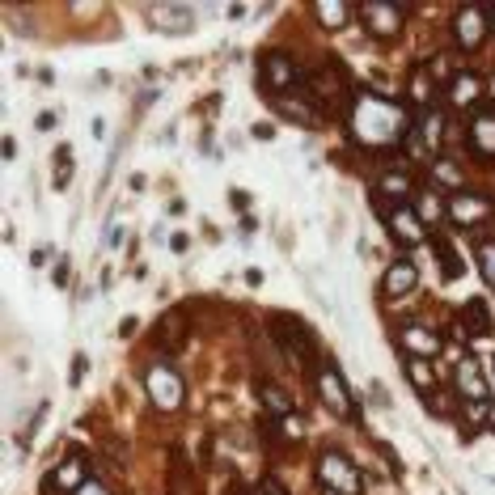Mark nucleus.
I'll return each mask as SVG.
<instances>
[{
	"instance_id": "obj_1",
	"label": "nucleus",
	"mask_w": 495,
	"mask_h": 495,
	"mask_svg": "<svg viewBox=\"0 0 495 495\" xmlns=\"http://www.w3.org/2000/svg\"><path fill=\"white\" fill-rule=\"evenodd\" d=\"M347 127H351L356 144L381 153L402 144V136L411 132V111L398 106L394 98H385V94L360 89V94H351V106H347Z\"/></svg>"
},
{
	"instance_id": "obj_2",
	"label": "nucleus",
	"mask_w": 495,
	"mask_h": 495,
	"mask_svg": "<svg viewBox=\"0 0 495 495\" xmlns=\"http://www.w3.org/2000/svg\"><path fill=\"white\" fill-rule=\"evenodd\" d=\"M318 479H322V487L334 495H360V470L347 461V453H339V449H326L322 458H318Z\"/></svg>"
},
{
	"instance_id": "obj_3",
	"label": "nucleus",
	"mask_w": 495,
	"mask_h": 495,
	"mask_svg": "<svg viewBox=\"0 0 495 495\" xmlns=\"http://www.w3.org/2000/svg\"><path fill=\"white\" fill-rule=\"evenodd\" d=\"M144 390H149L153 407H162V411H178L183 407V398H186L183 377H178L170 364H153V369L144 372Z\"/></svg>"
},
{
	"instance_id": "obj_4",
	"label": "nucleus",
	"mask_w": 495,
	"mask_h": 495,
	"mask_svg": "<svg viewBox=\"0 0 495 495\" xmlns=\"http://www.w3.org/2000/svg\"><path fill=\"white\" fill-rule=\"evenodd\" d=\"M313 385H318L322 402L339 415V420H356V402H351V394H347V385H343V377H339L334 364H322V369L313 372Z\"/></svg>"
},
{
	"instance_id": "obj_5",
	"label": "nucleus",
	"mask_w": 495,
	"mask_h": 495,
	"mask_svg": "<svg viewBox=\"0 0 495 495\" xmlns=\"http://www.w3.org/2000/svg\"><path fill=\"white\" fill-rule=\"evenodd\" d=\"M381 216H385V229L394 233L398 246H420L423 237H428V229H423V221H420V212L407 208V203H385Z\"/></svg>"
},
{
	"instance_id": "obj_6",
	"label": "nucleus",
	"mask_w": 495,
	"mask_h": 495,
	"mask_svg": "<svg viewBox=\"0 0 495 495\" xmlns=\"http://www.w3.org/2000/svg\"><path fill=\"white\" fill-rule=\"evenodd\" d=\"M85 474H89L85 453H68V458H64L60 466H55V470L47 474V483H43V491H47V495H73V491H81V487L89 483Z\"/></svg>"
},
{
	"instance_id": "obj_7",
	"label": "nucleus",
	"mask_w": 495,
	"mask_h": 495,
	"mask_svg": "<svg viewBox=\"0 0 495 495\" xmlns=\"http://www.w3.org/2000/svg\"><path fill=\"white\" fill-rule=\"evenodd\" d=\"M360 22H364L369 35L394 38L398 30H402V9L390 5V0H364V5H360Z\"/></svg>"
},
{
	"instance_id": "obj_8",
	"label": "nucleus",
	"mask_w": 495,
	"mask_h": 495,
	"mask_svg": "<svg viewBox=\"0 0 495 495\" xmlns=\"http://www.w3.org/2000/svg\"><path fill=\"white\" fill-rule=\"evenodd\" d=\"M301 81H305V73L297 68V60H292V55H284V51L262 55V85L272 89V94H288V89L301 85Z\"/></svg>"
},
{
	"instance_id": "obj_9",
	"label": "nucleus",
	"mask_w": 495,
	"mask_h": 495,
	"mask_svg": "<svg viewBox=\"0 0 495 495\" xmlns=\"http://www.w3.org/2000/svg\"><path fill=\"white\" fill-rule=\"evenodd\" d=\"M453 385H458V394H461V407H470V402H491V385H487L483 377V364L479 360H461L458 372H453Z\"/></svg>"
},
{
	"instance_id": "obj_10",
	"label": "nucleus",
	"mask_w": 495,
	"mask_h": 495,
	"mask_svg": "<svg viewBox=\"0 0 495 495\" xmlns=\"http://www.w3.org/2000/svg\"><path fill=\"white\" fill-rule=\"evenodd\" d=\"M491 25V13L483 9V5H466V9H458V17H453V35H458L461 47H483V38L491 35L487 30Z\"/></svg>"
},
{
	"instance_id": "obj_11",
	"label": "nucleus",
	"mask_w": 495,
	"mask_h": 495,
	"mask_svg": "<svg viewBox=\"0 0 495 495\" xmlns=\"http://www.w3.org/2000/svg\"><path fill=\"white\" fill-rule=\"evenodd\" d=\"M275 331H280V343L288 347V356L297 364H313V334L310 326H301L297 318H275Z\"/></svg>"
},
{
	"instance_id": "obj_12",
	"label": "nucleus",
	"mask_w": 495,
	"mask_h": 495,
	"mask_svg": "<svg viewBox=\"0 0 495 495\" xmlns=\"http://www.w3.org/2000/svg\"><path fill=\"white\" fill-rule=\"evenodd\" d=\"M305 81H310V98H313V102H339V98H347L343 64H326V68L310 73Z\"/></svg>"
},
{
	"instance_id": "obj_13",
	"label": "nucleus",
	"mask_w": 495,
	"mask_h": 495,
	"mask_svg": "<svg viewBox=\"0 0 495 495\" xmlns=\"http://www.w3.org/2000/svg\"><path fill=\"white\" fill-rule=\"evenodd\" d=\"M487 216H491V199L466 195V191H458V195L449 199V221H458V224H483Z\"/></svg>"
},
{
	"instance_id": "obj_14",
	"label": "nucleus",
	"mask_w": 495,
	"mask_h": 495,
	"mask_svg": "<svg viewBox=\"0 0 495 495\" xmlns=\"http://www.w3.org/2000/svg\"><path fill=\"white\" fill-rule=\"evenodd\" d=\"M415 284H420V267H415L411 259H398V262L385 267V280H381L385 297H407Z\"/></svg>"
},
{
	"instance_id": "obj_15",
	"label": "nucleus",
	"mask_w": 495,
	"mask_h": 495,
	"mask_svg": "<svg viewBox=\"0 0 495 495\" xmlns=\"http://www.w3.org/2000/svg\"><path fill=\"white\" fill-rule=\"evenodd\" d=\"M402 347L415 360H432L441 356V334L428 331V326H402Z\"/></svg>"
},
{
	"instance_id": "obj_16",
	"label": "nucleus",
	"mask_w": 495,
	"mask_h": 495,
	"mask_svg": "<svg viewBox=\"0 0 495 495\" xmlns=\"http://www.w3.org/2000/svg\"><path fill=\"white\" fill-rule=\"evenodd\" d=\"M153 25H162L165 35H186L191 30V22H195V13L186 9V5H157V9H149Z\"/></svg>"
},
{
	"instance_id": "obj_17",
	"label": "nucleus",
	"mask_w": 495,
	"mask_h": 495,
	"mask_svg": "<svg viewBox=\"0 0 495 495\" xmlns=\"http://www.w3.org/2000/svg\"><path fill=\"white\" fill-rule=\"evenodd\" d=\"M479 98H483V81H479L474 73H458L453 81H449V102H453L458 111H470Z\"/></svg>"
},
{
	"instance_id": "obj_18",
	"label": "nucleus",
	"mask_w": 495,
	"mask_h": 495,
	"mask_svg": "<svg viewBox=\"0 0 495 495\" xmlns=\"http://www.w3.org/2000/svg\"><path fill=\"white\" fill-rule=\"evenodd\" d=\"M470 144L479 157H495V106L491 111H479L470 124Z\"/></svg>"
},
{
	"instance_id": "obj_19",
	"label": "nucleus",
	"mask_w": 495,
	"mask_h": 495,
	"mask_svg": "<svg viewBox=\"0 0 495 495\" xmlns=\"http://www.w3.org/2000/svg\"><path fill=\"white\" fill-rule=\"evenodd\" d=\"M461 331H470V339H487L491 334V313H487L483 297H470L461 310Z\"/></svg>"
},
{
	"instance_id": "obj_20",
	"label": "nucleus",
	"mask_w": 495,
	"mask_h": 495,
	"mask_svg": "<svg viewBox=\"0 0 495 495\" xmlns=\"http://www.w3.org/2000/svg\"><path fill=\"white\" fill-rule=\"evenodd\" d=\"M259 398H262V407H267L272 420H292V394H288V390H280L275 381H262Z\"/></svg>"
},
{
	"instance_id": "obj_21",
	"label": "nucleus",
	"mask_w": 495,
	"mask_h": 495,
	"mask_svg": "<svg viewBox=\"0 0 495 495\" xmlns=\"http://www.w3.org/2000/svg\"><path fill=\"white\" fill-rule=\"evenodd\" d=\"M441 132H445V119H441V111H432V106H420V127H415V136L428 144V149H436L441 144Z\"/></svg>"
},
{
	"instance_id": "obj_22",
	"label": "nucleus",
	"mask_w": 495,
	"mask_h": 495,
	"mask_svg": "<svg viewBox=\"0 0 495 495\" xmlns=\"http://www.w3.org/2000/svg\"><path fill=\"white\" fill-rule=\"evenodd\" d=\"M411 191V173L407 170H390V173H381V178H377V199H381V203H390V195H407Z\"/></svg>"
},
{
	"instance_id": "obj_23",
	"label": "nucleus",
	"mask_w": 495,
	"mask_h": 495,
	"mask_svg": "<svg viewBox=\"0 0 495 495\" xmlns=\"http://www.w3.org/2000/svg\"><path fill=\"white\" fill-rule=\"evenodd\" d=\"M313 13H318V22L331 25V30L347 25V17H351V9H347L343 0H318V5H313Z\"/></svg>"
},
{
	"instance_id": "obj_24",
	"label": "nucleus",
	"mask_w": 495,
	"mask_h": 495,
	"mask_svg": "<svg viewBox=\"0 0 495 495\" xmlns=\"http://www.w3.org/2000/svg\"><path fill=\"white\" fill-rule=\"evenodd\" d=\"M415 203H420V221L428 224V221H441V216H449V203L441 195H436V191H420V199H415Z\"/></svg>"
},
{
	"instance_id": "obj_25",
	"label": "nucleus",
	"mask_w": 495,
	"mask_h": 495,
	"mask_svg": "<svg viewBox=\"0 0 495 495\" xmlns=\"http://www.w3.org/2000/svg\"><path fill=\"white\" fill-rule=\"evenodd\" d=\"M407 372H411V381H415V390H420V394H432L436 372H432V364H428V360H415V356H411V360H407Z\"/></svg>"
},
{
	"instance_id": "obj_26",
	"label": "nucleus",
	"mask_w": 495,
	"mask_h": 495,
	"mask_svg": "<svg viewBox=\"0 0 495 495\" xmlns=\"http://www.w3.org/2000/svg\"><path fill=\"white\" fill-rule=\"evenodd\" d=\"M157 343H162V347H178V343H183V313H170V318L157 322Z\"/></svg>"
},
{
	"instance_id": "obj_27",
	"label": "nucleus",
	"mask_w": 495,
	"mask_h": 495,
	"mask_svg": "<svg viewBox=\"0 0 495 495\" xmlns=\"http://www.w3.org/2000/svg\"><path fill=\"white\" fill-rule=\"evenodd\" d=\"M474 254H479L483 280L491 284V292H495V242H491V237H479V246H474Z\"/></svg>"
},
{
	"instance_id": "obj_28",
	"label": "nucleus",
	"mask_w": 495,
	"mask_h": 495,
	"mask_svg": "<svg viewBox=\"0 0 495 495\" xmlns=\"http://www.w3.org/2000/svg\"><path fill=\"white\" fill-rule=\"evenodd\" d=\"M432 178H436V183H445V186H453V191H461V170L453 162H436Z\"/></svg>"
},
{
	"instance_id": "obj_29",
	"label": "nucleus",
	"mask_w": 495,
	"mask_h": 495,
	"mask_svg": "<svg viewBox=\"0 0 495 495\" xmlns=\"http://www.w3.org/2000/svg\"><path fill=\"white\" fill-rule=\"evenodd\" d=\"M436 259H441V267H445V280H458L461 275V259L445 246V242H436Z\"/></svg>"
},
{
	"instance_id": "obj_30",
	"label": "nucleus",
	"mask_w": 495,
	"mask_h": 495,
	"mask_svg": "<svg viewBox=\"0 0 495 495\" xmlns=\"http://www.w3.org/2000/svg\"><path fill=\"white\" fill-rule=\"evenodd\" d=\"M254 495H288V491H284V483H280V479H262V483L254 487Z\"/></svg>"
},
{
	"instance_id": "obj_31",
	"label": "nucleus",
	"mask_w": 495,
	"mask_h": 495,
	"mask_svg": "<svg viewBox=\"0 0 495 495\" xmlns=\"http://www.w3.org/2000/svg\"><path fill=\"white\" fill-rule=\"evenodd\" d=\"M76 495H111V491H106V487H102V483H94V479H89V483L81 487V491H76Z\"/></svg>"
},
{
	"instance_id": "obj_32",
	"label": "nucleus",
	"mask_w": 495,
	"mask_h": 495,
	"mask_svg": "<svg viewBox=\"0 0 495 495\" xmlns=\"http://www.w3.org/2000/svg\"><path fill=\"white\" fill-rule=\"evenodd\" d=\"M81 377H85V356H76V360H73V385L81 381Z\"/></svg>"
},
{
	"instance_id": "obj_33",
	"label": "nucleus",
	"mask_w": 495,
	"mask_h": 495,
	"mask_svg": "<svg viewBox=\"0 0 495 495\" xmlns=\"http://www.w3.org/2000/svg\"><path fill=\"white\" fill-rule=\"evenodd\" d=\"M170 246H173V250H178V254H183V250H186V246H191V237H186V233H173V242H170Z\"/></svg>"
},
{
	"instance_id": "obj_34",
	"label": "nucleus",
	"mask_w": 495,
	"mask_h": 495,
	"mask_svg": "<svg viewBox=\"0 0 495 495\" xmlns=\"http://www.w3.org/2000/svg\"><path fill=\"white\" fill-rule=\"evenodd\" d=\"M55 284H68V262H60V267H55Z\"/></svg>"
},
{
	"instance_id": "obj_35",
	"label": "nucleus",
	"mask_w": 495,
	"mask_h": 495,
	"mask_svg": "<svg viewBox=\"0 0 495 495\" xmlns=\"http://www.w3.org/2000/svg\"><path fill=\"white\" fill-rule=\"evenodd\" d=\"M229 495H242V491H237V487H233V491H229Z\"/></svg>"
},
{
	"instance_id": "obj_36",
	"label": "nucleus",
	"mask_w": 495,
	"mask_h": 495,
	"mask_svg": "<svg viewBox=\"0 0 495 495\" xmlns=\"http://www.w3.org/2000/svg\"><path fill=\"white\" fill-rule=\"evenodd\" d=\"M326 495H334V491H326Z\"/></svg>"
},
{
	"instance_id": "obj_37",
	"label": "nucleus",
	"mask_w": 495,
	"mask_h": 495,
	"mask_svg": "<svg viewBox=\"0 0 495 495\" xmlns=\"http://www.w3.org/2000/svg\"><path fill=\"white\" fill-rule=\"evenodd\" d=\"M491 17H495V9H491Z\"/></svg>"
}]
</instances>
